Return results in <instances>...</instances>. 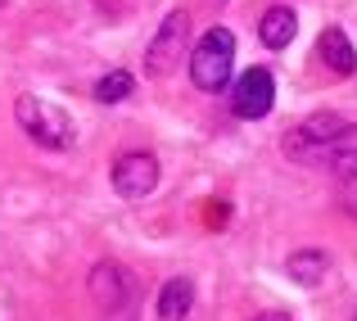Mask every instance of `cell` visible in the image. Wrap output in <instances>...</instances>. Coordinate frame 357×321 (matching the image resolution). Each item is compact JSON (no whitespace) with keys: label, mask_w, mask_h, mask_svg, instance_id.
<instances>
[{"label":"cell","mask_w":357,"mask_h":321,"mask_svg":"<svg viewBox=\"0 0 357 321\" xmlns=\"http://www.w3.org/2000/svg\"><path fill=\"white\" fill-rule=\"evenodd\" d=\"M317 59H321V68L335 73V77H353L357 73V50H353L349 36H344V27H326V32L317 36Z\"/></svg>","instance_id":"obj_9"},{"label":"cell","mask_w":357,"mask_h":321,"mask_svg":"<svg viewBox=\"0 0 357 321\" xmlns=\"http://www.w3.org/2000/svg\"><path fill=\"white\" fill-rule=\"evenodd\" d=\"M271 105H276V82H271L267 68H249V73L236 82V91H231V113H236V118H244V122L267 118Z\"/></svg>","instance_id":"obj_6"},{"label":"cell","mask_w":357,"mask_h":321,"mask_svg":"<svg viewBox=\"0 0 357 321\" xmlns=\"http://www.w3.org/2000/svg\"><path fill=\"white\" fill-rule=\"evenodd\" d=\"M236 68V36L231 27H208L199 36V45L190 50V82L199 91H222Z\"/></svg>","instance_id":"obj_2"},{"label":"cell","mask_w":357,"mask_h":321,"mask_svg":"<svg viewBox=\"0 0 357 321\" xmlns=\"http://www.w3.org/2000/svg\"><path fill=\"white\" fill-rule=\"evenodd\" d=\"M294 32H298V18H294V9H285V5H271L258 23L262 45H271V50H285V45L294 41Z\"/></svg>","instance_id":"obj_12"},{"label":"cell","mask_w":357,"mask_h":321,"mask_svg":"<svg viewBox=\"0 0 357 321\" xmlns=\"http://www.w3.org/2000/svg\"><path fill=\"white\" fill-rule=\"evenodd\" d=\"M317 167H331L340 181H357V122H344V127L326 140Z\"/></svg>","instance_id":"obj_8"},{"label":"cell","mask_w":357,"mask_h":321,"mask_svg":"<svg viewBox=\"0 0 357 321\" xmlns=\"http://www.w3.org/2000/svg\"><path fill=\"white\" fill-rule=\"evenodd\" d=\"M14 118H18V127H23L41 149H73V140H77L73 118H68L59 105H50V100L18 96V100H14Z\"/></svg>","instance_id":"obj_1"},{"label":"cell","mask_w":357,"mask_h":321,"mask_svg":"<svg viewBox=\"0 0 357 321\" xmlns=\"http://www.w3.org/2000/svg\"><path fill=\"white\" fill-rule=\"evenodd\" d=\"M285 271H289L294 285L312 290V285H321V281L331 276V253H326V249H298V253H289Z\"/></svg>","instance_id":"obj_10"},{"label":"cell","mask_w":357,"mask_h":321,"mask_svg":"<svg viewBox=\"0 0 357 321\" xmlns=\"http://www.w3.org/2000/svg\"><path fill=\"white\" fill-rule=\"evenodd\" d=\"M158 186V158L154 154H122L114 163V191L122 200H145L149 191Z\"/></svg>","instance_id":"obj_7"},{"label":"cell","mask_w":357,"mask_h":321,"mask_svg":"<svg viewBox=\"0 0 357 321\" xmlns=\"http://www.w3.org/2000/svg\"><path fill=\"white\" fill-rule=\"evenodd\" d=\"M185 45H190V14H185V9H172V14L158 23V36L145 50V73L149 77L176 73V64L185 59Z\"/></svg>","instance_id":"obj_3"},{"label":"cell","mask_w":357,"mask_h":321,"mask_svg":"<svg viewBox=\"0 0 357 321\" xmlns=\"http://www.w3.org/2000/svg\"><path fill=\"white\" fill-rule=\"evenodd\" d=\"M258 321H289V313H280V308H271V313H262Z\"/></svg>","instance_id":"obj_14"},{"label":"cell","mask_w":357,"mask_h":321,"mask_svg":"<svg viewBox=\"0 0 357 321\" xmlns=\"http://www.w3.org/2000/svg\"><path fill=\"white\" fill-rule=\"evenodd\" d=\"M349 213H353V217H357V200H349Z\"/></svg>","instance_id":"obj_15"},{"label":"cell","mask_w":357,"mask_h":321,"mask_svg":"<svg viewBox=\"0 0 357 321\" xmlns=\"http://www.w3.org/2000/svg\"><path fill=\"white\" fill-rule=\"evenodd\" d=\"M344 127V118L340 113H312V118H303L294 131H289L285 140H280V149H285L294 163H307V167H317V158H321V145L335 136V131Z\"/></svg>","instance_id":"obj_5"},{"label":"cell","mask_w":357,"mask_h":321,"mask_svg":"<svg viewBox=\"0 0 357 321\" xmlns=\"http://www.w3.org/2000/svg\"><path fill=\"white\" fill-rule=\"evenodd\" d=\"M86 290H91V304H96L100 313H118V308H127L131 294H136V276H131L122 262L105 258V262H96V267H91Z\"/></svg>","instance_id":"obj_4"},{"label":"cell","mask_w":357,"mask_h":321,"mask_svg":"<svg viewBox=\"0 0 357 321\" xmlns=\"http://www.w3.org/2000/svg\"><path fill=\"white\" fill-rule=\"evenodd\" d=\"M195 308V281L190 276H172L158 290V321H185Z\"/></svg>","instance_id":"obj_11"},{"label":"cell","mask_w":357,"mask_h":321,"mask_svg":"<svg viewBox=\"0 0 357 321\" xmlns=\"http://www.w3.org/2000/svg\"><path fill=\"white\" fill-rule=\"evenodd\" d=\"M131 91H136V77H131V73H109V77L96 82V100L100 105H122Z\"/></svg>","instance_id":"obj_13"}]
</instances>
